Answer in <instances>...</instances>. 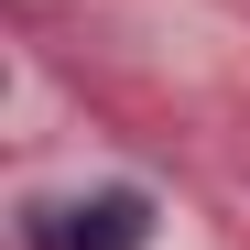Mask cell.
<instances>
[{"instance_id":"obj_1","label":"cell","mask_w":250,"mask_h":250,"mask_svg":"<svg viewBox=\"0 0 250 250\" xmlns=\"http://www.w3.org/2000/svg\"><path fill=\"white\" fill-rule=\"evenodd\" d=\"M22 250H152V196L142 185H87V196H33Z\"/></svg>"}]
</instances>
